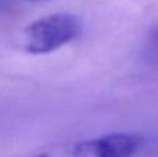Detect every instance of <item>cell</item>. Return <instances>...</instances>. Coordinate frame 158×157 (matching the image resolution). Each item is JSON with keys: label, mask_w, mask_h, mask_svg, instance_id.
Segmentation results:
<instances>
[{"label": "cell", "mask_w": 158, "mask_h": 157, "mask_svg": "<svg viewBox=\"0 0 158 157\" xmlns=\"http://www.w3.org/2000/svg\"><path fill=\"white\" fill-rule=\"evenodd\" d=\"M82 19L71 13H56L29 24L22 32V47L29 54H47L77 39Z\"/></svg>", "instance_id": "6da1fadb"}, {"label": "cell", "mask_w": 158, "mask_h": 157, "mask_svg": "<svg viewBox=\"0 0 158 157\" xmlns=\"http://www.w3.org/2000/svg\"><path fill=\"white\" fill-rule=\"evenodd\" d=\"M142 146L140 136L115 132L74 143L67 157H135Z\"/></svg>", "instance_id": "7a4b0ae2"}, {"label": "cell", "mask_w": 158, "mask_h": 157, "mask_svg": "<svg viewBox=\"0 0 158 157\" xmlns=\"http://www.w3.org/2000/svg\"><path fill=\"white\" fill-rule=\"evenodd\" d=\"M153 47H154V50L158 53V29H157V32L153 35Z\"/></svg>", "instance_id": "3957f363"}, {"label": "cell", "mask_w": 158, "mask_h": 157, "mask_svg": "<svg viewBox=\"0 0 158 157\" xmlns=\"http://www.w3.org/2000/svg\"><path fill=\"white\" fill-rule=\"evenodd\" d=\"M27 2H39V0H27Z\"/></svg>", "instance_id": "277c9868"}]
</instances>
